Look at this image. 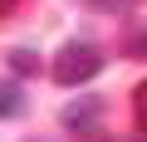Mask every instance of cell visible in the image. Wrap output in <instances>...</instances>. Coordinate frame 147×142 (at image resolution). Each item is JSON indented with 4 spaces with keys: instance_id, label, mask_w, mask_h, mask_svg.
<instances>
[{
    "instance_id": "cell-1",
    "label": "cell",
    "mask_w": 147,
    "mask_h": 142,
    "mask_svg": "<svg viewBox=\"0 0 147 142\" xmlns=\"http://www.w3.org/2000/svg\"><path fill=\"white\" fill-rule=\"evenodd\" d=\"M103 69V49L98 44H88V39H69L59 54H54V83H64V88H79V83H88L93 74Z\"/></svg>"
},
{
    "instance_id": "cell-2",
    "label": "cell",
    "mask_w": 147,
    "mask_h": 142,
    "mask_svg": "<svg viewBox=\"0 0 147 142\" xmlns=\"http://www.w3.org/2000/svg\"><path fill=\"white\" fill-rule=\"evenodd\" d=\"M98 118H103V98H74V103H64V113H59V122H64L69 132H93Z\"/></svg>"
},
{
    "instance_id": "cell-3",
    "label": "cell",
    "mask_w": 147,
    "mask_h": 142,
    "mask_svg": "<svg viewBox=\"0 0 147 142\" xmlns=\"http://www.w3.org/2000/svg\"><path fill=\"white\" fill-rule=\"evenodd\" d=\"M5 64H10V74H15V79H30V74H39V49L15 44V49L5 54Z\"/></svg>"
},
{
    "instance_id": "cell-4",
    "label": "cell",
    "mask_w": 147,
    "mask_h": 142,
    "mask_svg": "<svg viewBox=\"0 0 147 142\" xmlns=\"http://www.w3.org/2000/svg\"><path fill=\"white\" fill-rule=\"evenodd\" d=\"M20 113H25V93L15 79H5L0 83V118H20Z\"/></svg>"
},
{
    "instance_id": "cell-5",
    "label": "cell",
    "mask_w": 147,
    "mask_h": 142,
    "mask_svg": "<svg viewBox=\"0 0 147 142\" xmlns=\"http://www.w3.org/2000/svg\"><path fill=\"white\" fill-rule=\"evenodd\" d=\"M132 122H137V132L147 137V83L132 88Z\"/></svg>"
},
{
    "instance_id": "cell-6",
    "label": "cell",
    "mask_w": 147,
    "mask_h": 142,
    "mask_svg": "<svg viewBox=\"0 0 147 142\" xmlns=\"http://www.w3.org/2000/svg\"><path fill=\"white\" fill-rule=\"evenodd\" d=\"M93 10H103V15H123V10H132L137 0H88Z\"/></svg>"
},
{
    "instance_id": "cell-7",
    "label": "cell",
    "mask_w": 147,
    "mask_h": 142,
    "mask_svg": "<svg viewBox=\"0 0 147 142\" xmlns=\"http://www.w3.org/2000/svg\"><path fill=\"white\" fill-rule=\"evenodd\" d=\"M15 5H20V0H0V10H5V15H10V10H15Z\"/></svg>"
},
{
    "instance_id": "cell-8",
    "label": "cell",
    "mask_w": 147,
    "mask_h": 142,
    "mask_svg": "<svg viewBox=\"0 0 147 142\" xmlns=\"http://www.w3.org/2000/svg\"><path fill=\"white\" fill-rule=\"evenodd\" d=\"M30 142H49V137H30Z\"/></svg>"
}]
</instances>
